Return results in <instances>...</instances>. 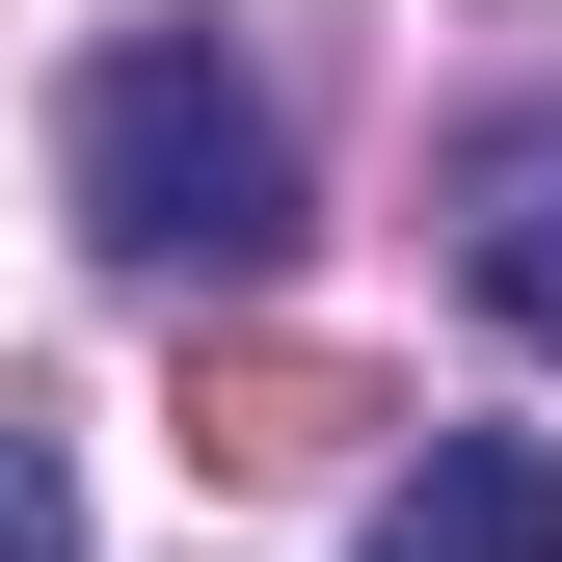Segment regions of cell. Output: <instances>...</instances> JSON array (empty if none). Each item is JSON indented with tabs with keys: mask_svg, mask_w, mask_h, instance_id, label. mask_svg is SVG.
<instances>
[{
	"mask_svg": "<svg viewBox=\"0 0 562 562\" xmlns=\"http://www.w3.org/2000/svg\"><path fill=\"white\" fill-rule=\"evenodd\" d=\"M348 429H402L348 348H295V322H188V456H215V482H322Z\"/></svg>",
	"mask_w": 562,
	"mask_h": 562,
	"instance_id": "2",
	"label": "cell"
},
{
	"mask_svg": "<svg viewBox=\"0 0 562 562\" xmlns=\"http://www.w3.org/2000/svg\"><path fill=\"white\" fill-rule=\"evenodd\" d=\"M375 562H562V456L536 429H429L375 482Z\"/></svg>",
	"mask_w": 562,
	"mask_h": 562,
	"instance_id": "3",
	"label": "cell"
},
{
	"mask_svg": "<svg viewBox=\"0 0 562 562\" xmlns=\"http://www.w3.org/2000/svg\"><path fill=\"white\" fill-rule=\"evenodd\" d=\"M54 188H81V241L134 268V295H268V268H295V81H268L241 27H108L81 54V108H54Z\"/></svg>",
	"mask_w": 562,
	"mask_h": 562,
	"instance_id": "1",
	"label": "cell"
},
{
	"mask_svg": "<svg viewBox=\"0 0 562 562\" xmlns=\"http://www.w3.org/2000/svg\"><path fill=\"white\" fill-rule=\"evenodd\" d=\"M0 562H81V456H54V402H0Z\"/></svg>",
	"mask_w": 562,
	"mask_h": 562,
	"instance_id": "5",
	"label": "cell"
},
{
	"mask_svg": "<svg viewBox=\"0 0 562 562\" xmlns=\"http://www.w3.org/2000/svg\"><path fill=\"white\" fill-rule=\"evenodd\" d=\"M456 268H482L509 348H562V108H509V134L456 161Z\"/></svg>",
	"mask_w": 562,
	"mask_h": 562,
	"instance_id": "4",
	"label": "cell"
}]
</instances>
